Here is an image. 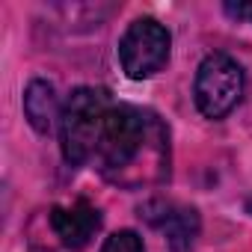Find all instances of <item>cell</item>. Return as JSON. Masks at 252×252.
Here are the masks:
<instances>
[{"instance_id":"5b68a950","label":"cell","mask_w":252,"mask_h":252,"mask_svg":"<svg viewBox=\"0 0 252 252\" xmlns=\"http://www.w3.org/2000/svg\"><path fill=\"white\" fill-rule=\"evenodd\" d=\"M51 225H54V231H57L63 246L83 249L95 237V231L101 228V214L86 199H77L68 208H60V205L51 208Z\"/></svg>"},{"instance_id":"9c48e42d","label":"cell","mask_w":252,"mask_h":252,"mask_svg":"<svg viewBox=\"0 0 252 252\" xmlns=\"http://www.w3.org/2000/svg\"><path fill=\"white\" fill-rule=\"evenodd\" d=\"M225 12L243 21H252V3H225Z\"/></svg>"},{"instance_id":"3957f363","label":"cell","mask_w":252,"mask_h":252,"mask_svg":"<svg viewBox=\"0 0 252 252\" xmlns=\"http://www.w3.org/2000/svg\"><path fill=\"white\" fill-rule=\"evenodd\" d=\"M196 107L208 119H222L243 95V68L228 54H211L196 74Z\"/></svg>"},{"instance_id":"277c9868","label":"cell","mask_w":252,"mask_h":252,"mask_svg":"<svg viewBox=\"0 0 252 252\" xmlns=\"http://www.w3.org/2000/svg\"><path fill=\"white\" fill-rule=\"evenodd\" d=\"M169 33L155 18H140L128 27L119 42V60L128 77L143 80L158 74L169 60Z\"/></svg>"},{"instance_id":"8992f818","label":"cell","mask_w":252,"mask_h":252,"mask_svg":"<svg viewBox=\"0 0 252 252\" xmlns=\"http://www.w3.org/2000/svg\"><path fill=\"white\" fill-rule=\"evenodd\" d=\"M160 217H149L155 225H160L166 231V240L175 252H184L190 249L196 231H199V217L193 208H175V205H163L160 202Z\"/></svg>"},{"instance_id":"ba28073f","label":"cell","mask_w":252,"mask_h":252,"mask_svg":"<svg viewBox=\"0 0 252 252\" xmlns=\"http://www.w3.org/2000/svg\"><path fill=\"white\" fill-rule=\"evenodd\" d=\"M101 252H146V246H143V240H140L137 231H128V228H125V231L110 234V237L104 240Z\"/></svg>"},{"instance_id":"30bf717a","label":"cell","mask_w":252,"mask_h":252,"mask_svg":"<svg viewBox=\"0 0 252 252\" xmlns=\"http://www.w3.org/2000/svg\"><path fill=\"white\" fill-rule=\"evenodd\" d=\"M246 211H249V214H252V196H249V199H246Z\"/></svg>"},{"instance_id":"6da1fadb","label":"cell","mask_w":252,"mask_h":252,"mask_svg":"<svg viewBox=\"0 0 252 252\" xmlns=\"http://www.w3.org/2000/svg\"><path fill=\"white\" fill-rule=\"evenodd\" d=\"M143 155H155L163 160L166 155V131L163 125L131 104H113L104 119V131L98 140V169L113 181H125V172L134 169Z\"/></svg>"},{"instance_id":"7a4b0ae2","label":"cell","mask_w":252,"mask_h":252,"mask_svg":"<svg viewBox=\"0 0 252 252\" xmlns=\"http://www.w3.org/2000/svg\"><path fill=\"white\" fill-rule=\"evenodd\" d=\"M110 107V95L95 86H80L68 95L60 113V143L68 163L80 166L89 158H95Z\"/></svg>"},{"instance_id":"52a82bcc","label":"cell","mask_w":252,"mask_h":252,"mask_svg":"<svg viewBox=\"0 0 252 252\" xmlns=\"http://www.w3.org/2000/svg\"><path fill=\"white\" fill-rule=\"evenodd\" d=\"M24 113L39 134H48L57 119V95L48 80H33L24 92Z\"/></svg>"}]
</instances>
